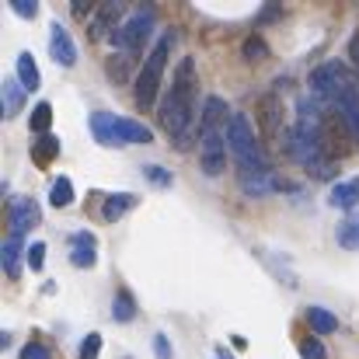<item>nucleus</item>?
Segmentation results:
<instances>
[{
  "label": "nucleus",
  "instance_id": "31",
  "mask_svg": "<svg viewBox=\"0 0 359 359\" xmlns=\"http://www.w3.org/2000/svg\"><path fill=\"white\" fill-rule=\"evenodd\" d=\"M98 353H102V335H98V332H91V335L84 339L81 356H77V359H98Z\"/></svg>",
  "mask_w": 359,
  "mask_h": 359
},
{
  "label": "nucleus",
  "instance_id": "37",
  "mask_svg": "<svg viewBox=\"0 0 359 359\" xmlns=\"http://www.w3.org/2000/svg\"><path fill=\"white\" fill-rule=\"evenodd\" d=\"M272 18H279V7H265V11H262V18H258V21H272Z\"/></svg>",
  "mask_w": 359,
  "mask_h": 359
},
{
  "label": "nucleus",
  "instance_id": "20",
  "mask_svg": "<svg viewBox=\"0 0 359 359\" xmlns=\"http://www.w3.org/2000/svg\"><path fill=\"white\" fill-rule=\"evenodd\" d=\"M307 325H311L314 335H332V332H339V318H335L332 311H325V307H307Z\"/></svg>",
  "mask_w": 359,
  "mask_h": 359
},
{
  "label": "nucleus",
  "instance_id": "21",
  "mask_svg": "<svg viewBox=\"0 0 359 359\" xmlns=\"http://www.w3.org/2000/svg\"><path fill=\"white\" fill-rule=\"evenodd\" d=\"M335 241H339L346 251H359V213H349V217L339 224Z\"/></svg>",
  "mask_w": 359,
  "mask_h": 359
},
{
  "label": "nucleus",
  "instance_id": "24",
  "mask_svg": "<svg viewBox=\"0 0 359 359\" xmlns=\"http://www.w3.org/2000/svg\"><path fill=\"white\" fill-rule=\"evenodd\" d=\"M112 318L122 321V325L136 318V300H133L129 290H119V293H116V300H112Z\"/></svg>",
  "mask_w": 359,
  "mask_h": 359
},
{
  "label": "nucleus",
  "instance_id": "29",
  "mask_svg": "<svg viewBox=\"0 0 359 359\" xmlns=\"http://www.w3.org/2000/svg\"><path fill=\"white\" fill-rule=\"evenodd\" d=\"M143 175H147V178H150L157 189H168V185H171V171H164L161 164H150V168H143Z\"/></svg>",
  "mask_w": 359,
  "mask_h": 359
},
{
  "label": "nucleus",
  "instance_id": "3",
  "mask_svg": "<svg viewBox=\"0 0 359 359\" xmlns=\"http://www.w3.org/2000/svg\"><path fill=\"white\" fill-rule=\"evenodd\" d=\"M91 133L102 147H129V143H154V129L136 119H122L112 112H95Z\"/></svg>",
  "mask_w": 359,
  "mask_h": 359
},
{
  "label": "nucleus",
  "instance_id": "36",
  "mask_svg": "<svg viewBox=\"0 0 359 359\" xmlns=\"http://www.w3.org/2000/svg\"><path fill=\"white\" fill-rule=\"evenodd\" d=\"M74 14L77 18H91V4H74Z\"/></svg>",
  "mask_w": 359,
  "mask_h": 359
},
{
  "label": "nucleus",
  "instance_id": "1",
  "mask_svg": "<svg viewBox=\"0 0 359 359\" xmlns=\"http://www.w3.org/2000/svg\"><path fill=\"white\" fill-rule=\"evenodd\" d=\"M196 88H199V77H196V60L185 56L171 77V88H168V98L161 102L157 109V119L161 126L178 140V147L185 150L192 143V122H196Z\"/></svg>",
  "mask_w": 359,
  "mask_h": 359
},
{
  "label": "nucleus",
  "instance_id": "32",
  "mask_svg": "<svg viewBox=\"0 0 359 359\" xmlns=\"http://www.w3.org/2000/svg\"><path fill=\"white\" fill-rule=\"evenodd\" d=\"M25 258H28V265H32V272H39V269L46 265V244H42V241H35V244L28 248V255H25Z\"/></svg>",
  "mask_w": 359,
  "mask_h": 359
},
{
  "label": "nucleus",
  "instance_id": "8",
  "mask_svg": "<svg viewBox=\"0 0 359 359\" xmlns=\"http://www.w3.org/2000/svg\"><path fill=\"white\" fill-rule=\"evenodd\" d=\"M258 126H262V136L265 140H286V129H283V102L269 91L262 102H258Z\"/></svg>",
  "mask_w": 359,
  "mask_h": 359
},
{
  "label": "nucleus",
  "instance_id": "16",
  "mask_svg": "<svg viewBox=\"0 0 359 359\" xmlns=\"http://www.w3.org/2000/svg\"><path fill=\"white\" fill-rule=\"evenodd\" d=\"M21 255H28V251H25V234H7L0 262H4V272H7L11 279L21 276Z\"/></svg>",
  "mask_w": 359,
  "mask_h": 359
},
{
  "label": "nucleus",
  "instance_id": "22",
  "mask_svg": "<svg viewBox=\"0 0 359 359\" xmlns=\"http://www.w3.org/2000/svg\"><path fill=\"white\" fill-rule=\"evenodd\" d=\"M18 81H21L25 91H35L39 88V67H35L32 53H21L18 56Z\"/></svg>",
  "mask_w": 359,
  "mask_h": 359
},
{
  "label": "nucleus",
  "instance_id": "9",
  "mask_svg": "<svg viewBox=\"0 0 359 359\" xmlns=\"http://www.w3.org/2000/svg\"><path fill=\"white\" fill-rule=\"evenodd\" d=\"M332 105H335V112H339L342 126L349 129V136L359 140V88L356 84H346V88L332 98Z\"/></svg>",
  "mask_w": 359,
  "mask_h": 359
},
{
  "label": "nucleus",
  "instance_id": "12",
  "mask_svg": "<svg viewBox=\"0 0 359 359\" xmlns=\"http://www.w3.org/2000/svg\"><path fill=\"white\" fill-rule=\"evenodd\" d=\"M11 234H25L28 227H35L39 224V206H35V199H28V196H21V199H11Z\"/></svg>",
  "mask_w": 359,
  "mask_h": 359
},
{
  "label": "nucleus",
  "instance_id": "7",
  "mask_svg": "<svg viewBox=\"0 0 359 359\" xmlns=\"http://www.w3.org/2000/svg\"><path fill=\"white\" fill-rule=\"evenodd\" d=\"M346 84H353V77H349L346 63H339V60H328L311 70V95H318V98H335Z\"/></svg>",
  "mask_w": 359,
  "mask_h": 359
},
{
  "label": "nucleus",
  "instance_id": "6",
  "mask_svg": "<svg viewBox=\"0 0 359 359\" xmlns=\"http://www.w3.org/2000/svg\"><path fill=\"white\" fill-rule=\"evenodd\" d=\"M227 150H231L227 133H220V129H203L199 133V164L210 178L227 171Z\"/></svg>",
  "mask_w": 359,
  "mask_h": 359
},
{
  "label": "nucleus",
  "instance_id": "18",
  "mask_svg": "<svg viewBox=\"0 0 359 359\" xmlns=\"http://www.w3.org/2000/svg\"><path fill=\"white\" fill-rule=\"evenodd\" d=\"M136 203H140V199H136L133 192H116V196H109L105 206H102V220H105V224H116V220H122Z\"/></svg>",
  "mask_w": 359,
  "mask_h": 359
},
{
  "label": "nucleus",
  "instance_id": "5",
  "mask_svg": "<svg viewBox=\"0 0 359 359\" xmlns=\"http://www.w3.org/2000/svg\"><path fill=\"white\" fill-rule=\"evenodd\" d=\"M150 32H154V7H140L119 32L112 35V46H116L119 53L136 56V53H143V42L150 39Z\"/></svg>",
  "mask_w": 359,
  "mask_h": 359
},
{
  "label": "nucleus",
  "instance_id": "35",
  "mask_svg": "<svg viewBox=\"0 0 359 359\" xmlns=\"http://www.w3.org/2000/svg\"><path fill=\"white\" fill-rule=\"evenodd\" d=\"M349 60H353V67L359 70V32L349 39Z\"/></svg>",
  "mask_w": 359,
  "mask_h": 359
},
{
  "label": "nucleus",
  "instance_id": "23",
  "mask_svg": "<svg viewBox=\"0 0 359 359\" xmlns=\"http://www.w3.org/2000/svg\"><path fill=\"white\" fill-rule=\"evenodd\" d=\"M28 126H32L35 136H49V126H53V105H49V102H39V105L32 109V116H28Z\"/></svg>",
  "mask_w": 359,
  "mask_h": 359
},
{
  "label": "nucleus",
  "instance_id": "34",
  "mask_svg": "<svg viewBox=\"0 0 359 359\" xmlns=\"http://www.w3.org/2000/svg\"><path fill=\"white\" fill-rule=\"evenodd\" d=\"M154 353H157V359H171V342H168V335H154Z\"/></svg>",
  "mask_w": 359,
  "mask_h": 359
},
{
  "label": "nucleus",
  "instance_id": "26",
  "mask_svg": "<svg viewBox=\"0 0 359 359\" xmlns=\"http://www.w3.org/2000/svg\"><path fill=\"white\" fill-rule=\"evenodd\" d=\"M129 63H133V56H129V53H112V56H109V67H105V70H109V77H112L116 84H122V81H126Z\"/></svg>",
  "mask_w": 359,
  "mask_h": 359
},
{
  "label": "nucleus",
  "instance_id": "10",
  "mask_svg": "<svg viewBox=\"0 0 359 359\" xmlns=\"http://www.w3.org/2000/svg\"><path fill=\"white\" fill-rule=\"evenodd\" d=\"M126 14V4H102L98 7V14L91 18V25H88V32H91V39H112L116 32H119V18Z\"/></svg>",
  "mask_w": 359,
  "mask_h": 359
},
{
  "label": "nucleus",
  "instance_id": "2",
  "mask_svg": "<svg viewBox=\"0 0 359 359\" xmlns=\"http://www.w3.org/2000/svg\"><path fill=\"white\" fill-rule=\"evenodd\" d=\"M171 46H175V32H164L154 49L147 53L140 74H136V91H133V102L140 112H150L154 102H157V91H161V81H164V67H168V56H171Z\"/></svg>",
  "mask_w": 359,
  "mask_h": 359
},
{
  "label": "nucleus",
  "instance_id": "14",
  "mask_svg": "<svg viewBox=\"0 0 359 359\" xmlns=\"http://www.w3.org/2000/svg\"><path fill=\"white\" fill-rule=\"evenodd\" d=\"M227 102L224 98H217V95H210L206 98V105H203V116H199V133L203 129H220V133H227Z\"/></svg>",
  "mask_w": 359,
  "mask_h": 359
},
{
  "label": "nucleus",
  "instance_id": "4",
  "mask_svg": "<svg viewBox=\"0 0 359 359\" xmlns=\"http://www.w3.org/2000/svg\"><path fill=\"white\" fill-rule=\"evenodd\" d=\"M227 147H231V154H234V164H258V161H269L244 112H234L231 122H227Z\"/></svg>",
  "mask_w": 359,
  "mask_h": 359
},
{
  "label": "nucleus",
  "instance_id": "27",
  "mask_svg": "<svg viewBox=\"0 0 359 359\" xmlns=\"http://www.w3.org/2000/svg\"><path fill=\"white\" fill-rule=\"evenodd\" d=\"M265 56H269L265 39H262V35H248V39H244V60H248V63H262Z\"/></svg>",
  "mask_w": 359,
  "mask_h": 359
},
{
  "label": "nucleus",
  "instance_id": "38",
  "mask_svg": "<svg viewBox=\"0 0 359 359\" xmlns=\"http://www.w3.org/2000/svg\"><path fill=\"white\" fill-rule=\"evenodd\" d=\"M220 359H231V356H227V349H220Z\"/></svg>",
  "mask_w": 359,
  "mask_h": 359
},
{
  "label": "nucleus",
  "instance_id": "17",
  "mask_svg": "<svg viewBox=\"0 0 359 359\" xmlns=\"http://www.w3.org/2000/svg\"><path fill=\"white\" fill-rule=\"evenodd\" d=\"M328 203H332L335 210H356V206H359V178H349V182L332 185Z\"/></svg>",
  "mask_w": 359,
  "mask_h": 359
},
{
  "label": "nucleus",
  "instance_id": "33",
  "mask_svg": "<svg viewBox=\"0 0 359 359\" xmlns=\"http://www.w3.org/2000/svg\"><path fill=\"white\" fill-rule=\"evenodd\" d=\"M11 11L18 18H35L39 14V4H32V0H11Z\"/></svg>",
  "mask_w": 359,
  "mask_h": 359
},
{
  "label": "nucleus",
  "instance_id": "15",
  "mask_svg": "<svg viewBox=\"0 0 359 359\" xmlns=\"http://www.w3.org/2000/svg\"><path fill=\"white\" fill-rule=\"evenodd\" d=\"M21 109H25V88H21V81H4L0 84V116L4 119H14Z\"/></svg>",
  "mask_w": 359,
  "mask_h": 359
},
{
  "label": "nucleus",
  "instance_id": "11",
  "mask_svg": "<svg viewBox=\"0 0 359 359\" xmlns=\"http://www.w3.org/2000/svg\"><path fill=\"white\" fill-rule=\"evenodd\" d=\"M49 53H53V60H56L60 67H67V70L77 63V46H74L70 32H67L60 21H53V28H49Z\"/></svg>",
  "mask_w": 359,
  "mask_h": 359
},
{
  "label": "nucleus",
  "instance_id": "28",
  "mask_svg": "<svg viewBox=\"0 0 359 359\" xmlns=\"http://www.w3.org/2000/svg\"><path fill=\"white\" fill-rule=\"evenodd\" d=\"M300 359H328L321 339H304V342H300Z\"/></svg>",
  "mask_w": 359,
  "mask_h": 359
},
{
  "label": "nucleus",
  "instance_id": "13",
  "mask_svg": "<svg viewBox=\"0 0 359 359\" xmlns=\"http://www.w3.org/2000/svg\"><path fill=\"white\" fill-rule=\"evenodd\" d=\"M95 234H88V231H77L74 238H70V262L77 265V269H91L95 262H98V255H95Z\"/></svg>",
  "mask_w": 359,
  "mask_h": 359
},
{
  "label": "nucleus",
  "instance_id": "30",
  "mask_svg": "<svg viewBox=\"0 0 359 359\" xmlns=\"http://www.w3.org/2000/svg\"><path fill=\"white\" fill-rule=\"evenodd\" d=\"M18 359H53V349H49L46 342H28Z\"/></svg>",
  "mask_w": 359,
  "mask_h": 359
},
{
  "label": "nucleus",
  "instance_id": "19",
  "mask_svg": "<svg viewBox=\"0 0 359 359\" xmlns=\"http://www.w3.org/2000/svg\"><path fill=\"white\" fill-rule=\"evenodd\" d=\"M60 150H63V143L49 133V136H39L35 143H32V161L39 164V168H49L56 157H60Z\"/></svg>",
  "mask_w": 359,
  "mask_h": 359
},
{
  "label": "nucleus",
  "instance_id": "25",
  "mask_svg": "<svg viewBox=\"0 0 359 359\" xmlns=\"http://www.w3.org/2000/svg\"><path fill=\"white\" fill-rule=\"evenodd\" d=\"M49 203H53L56 210H67V206L74 203V182H70V178H56L53 189H49Z\"/></svg>",
  "mask_w": 359,
  "mask_h": 359
}]
</instances>
